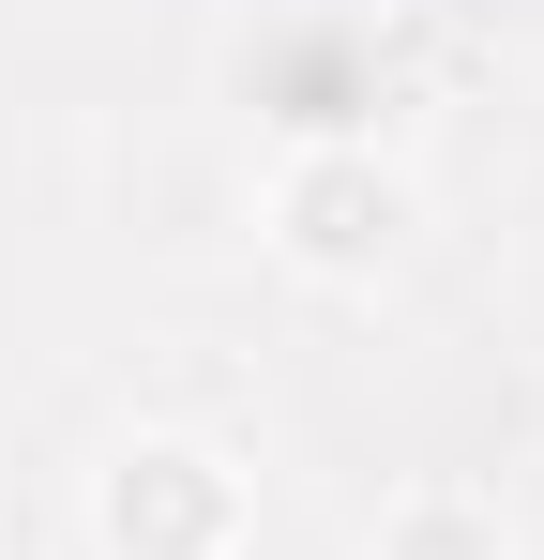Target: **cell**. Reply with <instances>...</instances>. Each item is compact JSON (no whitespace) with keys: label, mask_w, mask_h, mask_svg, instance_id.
I'll return each instance as SVG.
<instances>
[{"label":"cell","mask_w":544,"mask_h":560,"mask_svg":"<svg viewBox=\"0 0 544 560\" xmlns=\"http://www.w3.org/2000/svg\"><path fill=\"white\" fill-rule=\"evenodd\" d=\"M409 61L453 77V61H469V31H453V15H348V0H287V15H258V46H243L227 77H243V106H258L287 152H378V121L409 106Z\"/></svg>","instance_id":"obj_1"},{"label":"cell","mask_w":544,"mask_h":560,"mask_svg":"<svg viewBox=\"0 0 544 560\" xmlns=\"http://www.w3.org/2000/svg\"><path fill=\"white\" fill-rule=\"evenodd\" d=\"M91 546L106 560H227L243 546V469L212 440H121L91 485Z\"/></svg>","instance_id":"obj_2"},{"label":"cell","mask_w":544,"mask_h":560,"mask_svg":"<svg viewBox=\"0 0 544 560\" xmlns=\"http://www.w3.org/2000/svg\"><path fill=\"white\" fill-rule=\"evenodd\" d=\"M272 243H287L303 273H378V258L409 243V183H393L378 152H287V167H272Z\"/></svg>","instance_id":"obj_3"},{"label":"cell","mask_w":544,"mask_h":560,"mask_svg":"<svg viewBox=\"0 0 544 560\" xmlns=\"http://www.w3.org/2000/svg\"><path fill=\"white\" fill-rule=\"evenodd\" d=\"M363 560H515V530H499V500H469V485H409Z\"/></svg>","instance_id":"obj_4"}]
</instances>
